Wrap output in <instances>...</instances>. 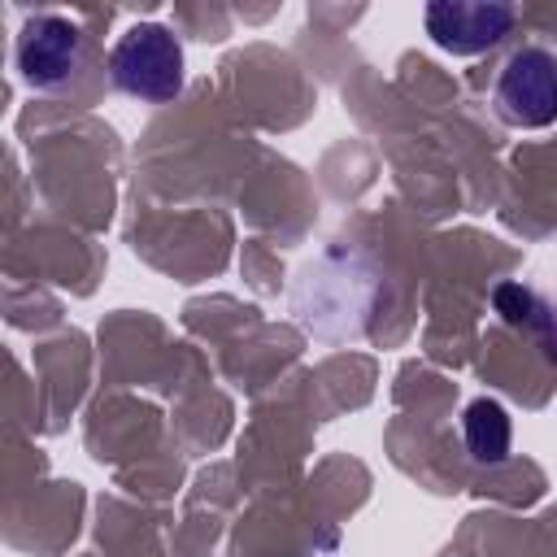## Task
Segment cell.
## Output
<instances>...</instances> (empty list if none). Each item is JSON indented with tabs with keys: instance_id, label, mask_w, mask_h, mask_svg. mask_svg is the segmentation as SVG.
<instances>
[{
	"instance_id": "3",
	"label": "cell",
	"mask_w": 557,
	"mask_h": 557,
	"mask_svg": "<svg viewBox=\"0 0 557 557\" xmlns=\"http://www.w3.org/2000/svg\"><path fill=\"white\" fill-rule=\"evenodd\" d=\"M13 61L26 87L35 91H65L83 61H87V35L61 17V13H35L13 44Z\"/></svg>"
},
{
	"instance_id": "1",
	"label": "cell",
	"mask_w": 557,
	"mask_h": 557,
	"mask_svg": "<svg viewBox=\"0 0 557 557\" xmlns=\"http://www.w3.org/2000/svg\"><path fill=\"white\" fill-rule=\"evenodd\" d=\"M109 78L144 104H165L183 91V48L161 22H139L113 44Z\"/></svg>"
},
{
	"instance_id": "4",
	"label": "cell",
	"mask_w": 557,
	"mask_h": 557,
	"mask_svg": "<svg viewBox=\"0 0 557 557\" xmlns=\"http://www.w3.org/2000/svg\"><path fill=\"white\" fill-rule=\"evenodd\" d=\"M513 26V9L509 4H431L426 9V35L453 52V57H474L492 44H500V35H509Z\"/></svg>"
},
{
	"instance_id": "5",
	"label": "cell",
	"mask_w": 557,
	"mask_h": 557,
	"mask_svg": "<svg viewBox=\"0 0 557 557\" xmlns=\"http://www.w3.org/2000/svg\"><path fill=\"white\" fill-rule=\"evenodd\" d=\"M461 431H466V448L474 461H500L509 453V418L496 400H470Z\"/></svg>"
},
{
	"instance_id": "2",
	"label": "cell",
	"mask_w": 557,
	"mask_h": 557,
	"mask_svg": "<svg viewBox=\"0 0 557 557\" xmlns=\"http://www.w3.org/2000/svg\"><path fill=\"white\" fill-rule=\"evenodd\" d=\"M492 109L505 126L540 131L557 122V52L548 48H518L492 78Z\"/></svg>"
}]
</instances>
